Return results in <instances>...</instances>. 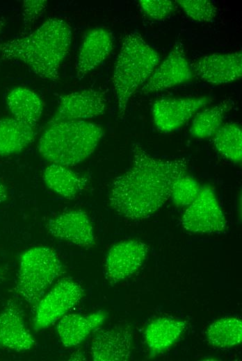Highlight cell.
<instances>
[{
	"instance_id": "cb8c5ba5",
	"label": "cell",
	"mask_w": 242,
	"mask_h": 361,
	"mask_svg": "<svg viewBox=\"0 0 242 361\" xmlns=\"http://www.w3.org/2000/svg\"><path fill=\"white\" fill-rule=\"evenodd\" d=\"M218 152L225 159L235 164L242 160V131L239 124H223L212 137Z\"/></svg>"
},
{
	"instance_id": "6da1fadb",
	"label": "cell",
	"mask_w": 242,
	"mask_h": 361,
	"mask_svg": "<svg viewBox=\"0 0 242 361\" xmlns=\"http://www.w3.org/2000/svg\"><path fill=\"white\" fill-rule=\"evenodd\" d=\"M130 168L112 182L110 207L118 215L141 220L154 215L170 199L174 183L185 175L186 158L161 159L149 154L139 143L131 147Z\"/></svg>"
},
{
	"instance_id": "7402d4cb",
	"label": "cell",
	"mask_w": 242,
	"mask_h": 361,
	"mask_svg": "<svg viewBox=\"0 0 242 361\" xmlns=\"http://www.w3.org/2000/svg\"><path fill=\"white\" fill-rule=\"evenodd\" d=\"M206 336L209 343L213 346H236L242 341V321L234 317L218 319L209 325Z\"/></svg>"
},
{
	"instance_id": "9c48e42d",
	"label": "cell",
	"mask_w": 242,
	"mask_h": 361,
	"mask_svg": "<svg viewBox=\"0 0 242 361\" xmlns=\"http://www.w3.org/2000/svg\"><path fill=\"white\" fill-rule=\"evenodd\" d=\"M193 76L183 44L178 40L168 56L154 70L141 91L144 94L162 91L186 83L191 80Z\"/></svg>"
},
{
	"instance_id": "ba28073f",
	"label": "cell",
	"mask_w": 242,
	"mask_h": 361,
	"mask_svg": "<svg viewBox=\"0 0 242 361\" xmlns=\"http://www.w3.org/2000/svg\"><path fill=\"white\" fill-rule=\"evenodd\" d=\"M211 101L208 96L163 98L154 101L152 118L161 132L174 131L185 124Z\"/></svg>"
},
{
	"instance_id": "d6986e66",
	"label": "cell",
	"mask_w": 242,
	"mask_h": 361,
	"mask_svg": "<svg viewBox=\"0 0 242 361\" xmlns=\"http://www.w3.org/2000/svg\"><path fill=\"white\" fill-rule=\"evenodd\" d=\"M47 187L60 196L74 199L86 187L88 179L72 171L69 167L50 164L43 171Z\"/></svg>"
},
{
	"instance_id": "d4e9b609",
	"label": "cell",
	"mask_w": 242,
	"mask_h": 361,
	"mask_svg": "<svg viewBox=\"0 0 242 361\" xmlns=\"http://www.w3.org/2000/svg\"><path fill=\"white\" fill-rule=\"evenodd\" d=\"M200 189L194 178L185 174L174 183L170 198L176 207H187L197 196Z\"/></svg>"
},
{
	"instance_id": "277c9868",
	"label": "cell",
	"mask_w": 242,
	"mask_h": 361,
	"mask_svg": "<svg viewBox=\"0 0 242 361\" xmlns=\"http://www.w3.org/2000/svg\"><path fill=\"white\" fill-rule=\"evenodd\" d=\"M160 60L159 53L139 33L124 36L113 75L120 117H123L131 97L148 80Z\"/></svg>"
},
{
	"instance_id": "2e32d148",
	"label": "cell",
	"mask_w": 242,
	"mask_h": 361,
	"mask_svg": "<svg viewBox=\"0 0 242 361\" xmlns=\"http://www.w3.org/2000/svg\"><path fill=\"white\" fill-rule=\"evenodd\" d=\"M35 344L19 305L10 300L0 312V346L22 352L31 349Z\"/></svg>"
},
{
	"instance_id": "4fadbf2b",
	"label": "cell",
	"mask_w": 242,
	"mask_h": 361,
	"mask_svg": "<svg viewBox=\"0 0 242 361\" xmlns=\"http://www.w3.org/2000/svg\"><path fill=\"white\" fill-rule=\"evenodd\" d=\"M54 237L83 248L95 245L94 229L88 214L81 210H72L51 218L47 224Z\"/></svg>"
},
{
	"instance_id": "7a4b0ae2",
	"label": "cell",
	"mask_w": 242,
	"mask_h": 361,
	"mask_svg": "<svg viewBox=\"0 0 242 361\" xmlns=\"http://www.w3.org/2000/svg\"><path fill=\"white\" fill-rule=\"evenodd\" d=\"M72 40L70 25L62 19H49L30 34L0 44L4 59L27 65L40 77L57 81L59 69Z\"/></svg>"
},
{
	"instance_id": "7c38bea8",
	"label": "cell",
	"mask_w": 242,
	"mask_h": 361,
	"mask_svg": "<svg viewBox=\"0 0 242 361\" xmlns=\"http://www.w3.org/2000/svg\"><path fill=\"white\" fill-rule=\"evenodd\" d=\"M193 75L204 82L221 85L240 80L242 76L241 51L204 56L191 64Z\"/></svg>"
},
{
	"instance_id": "30bf717a",
	"label": "cell",
	"mask_w": 242,
	"mask_h": 361,
	"mask_svg": "<svg viewBox=\"0 0 242 361\" xmlns=\"http://www.w3.org/2000/svg\"><path fill=\"white\" fill-rule=\"evenodd\" d=\"M148 246L138 240H129L116 243L107 252L105 274L111 284L131 276L142 266L148 253Z\"/></svg>"
},
{
	"instance_id": "44dd1931",
	"label": "cell",
	"mask_w": 242,
	"mask_h": 361,
	"mask_svg": "<svg viewBox=\"0 0 242 361\" xmlns=\"http://www.w3.org/2000/svg\"><path fill=\"white\" fill-rule=\"evenodd\" d=\"M35 134V127L14 117L0 119V156L19 153L33 142Z\"/></svg>"
},
{
	"instance_id": "f1b7e54d",
	"label": "cell",
	"mask_w": 242,
	"mask_h": 361,
	"mask_svg": "<svg viewBox=\"0 0 242 361\" xmlns=\"http://www.w3.org/2000/svg\"><path fill=\"white\" fill-rule=\"evenodd\" d=\"M8 198L7 189L4 184L0 182V203L5 201Z\"/></svg>"
},
{
	"instance_id": "5b68a950",
	"label": "cell",
	"mask_w": 242,
	"mask_h": 361,
	"mask_svg": "<svg viewBox=\"0 0 242 361\" xmlns=\"http://www.w3.org/2000/svg\"><path fill=\"white\" fill-rule=\"evenodd\" d=\"M63 267L51 248L38 246L25 251L19 257L16 292L33 307L63 273Z\"/></svg>"
},
{
	"instance_id": "3957f363",
	"label": "cell",
	"mask_w": 242,
	"mask_h": 361,
	"mask_svg": "<svg viewBox=\"0 0 242 361\" xmlns=\"http://www.w3.org/2000/svg\"><path fill=\"white\" fill-rule=\"evenodd\" d=\"M104 135L99 125L87 121H60L47 124L38 145L51 164L74 166L90 156Z\"/></svg>"
},
{
	"instance_id": "e0dca14e",
	"label": "cell",
	"mask_w": 242,
	"mask_h": 361,
	"mask_svg": "<svg viewBox=\"0 0 242 361\" xmlns=\"http://www.w3.org/2000/svg\"><path fill=\"white\" fill-rule=\"evenodd\" d=\"M107 314L97 311L89 314H65L56 325V331L62 344L67 348L79 345L104 322Z\"/></svg>"
},
{
	"instance_id": "8fae6325",
	"label": "cell",
	"mask_w": 242,
	"mask_h": 361,
	"mask_svg": "<svg viewBox=\"0 0 242 361\" xmlns=\"http://www.w3.org/2000/svg\"><path fill=\"white\" fill-rule=\"evenodd\" d=\"M106 101L103 92L86 89L62 96L55 115L48 124L60 121H86L103 115Z\"/></svg>"
},
{
	"instance_id": "ffe728a7",
	"label": "cell",
	"mask_w": 242,
	"mask_h": 361,
	"mask_svg": "<svg viewBox=\"0 0 242 361\" xmlns=\"http://www.w3.org/2000/svg\"><path fill=\"white\" fill-rule=\"evenodd\" d=\"M6 103L13 117L36 126L43 110L42 100L36 93L25 87H17L8 94Z\"/></svg>"
},
{
	"instance_id": "ac0fdd59",
	"label": "cell",
	"mask_w": 242,
	"mask_h": 361,
	"mask_svg": "<svg viewBox=\"0 0 242 361\" xmlns=\"http://www.w3.org/2000/svg\"><path fill=\"white\" fill-rule=\"evenodd\" d=\"M186 328L184 321L168 317H159L145 328V342L153 355L170 349L179 339Z\"/></svg>"
},
{
	"instance_id": "603a6c76",
	"label": "cell",
	"mask_w": 242,
	"mask_h": 361,
	"mask_svg": "<svg viewBox=\"0 0 242 361\" xmlns=\"http://www.w3.org/2000/svg\"><path fill=\"white\" fill-rule=\"evenodd\" d=\"M231 108V103L227 101L197 112L190 128L191 135L199 139L213 137L223 125L225 116Z\"/></svg>"
},
{
	"instance_id": "5bb4252c",
	"label": "cell",
	"mask_w": 242,
	"mask_h": 361,
	"mask_svg": "<svg viewBox=\"0 0 242 361\" xmlns=\"http://www.w3.org/2000/svg\"><path fill=\"white\" fill-rule=\"evenodd\" d=\"M90 345L95 361H127L131 358L132 334L125 326L96 329Z\"/></svg>"
},
{
	"instance_id": "8992f818",
	"label": "cell",
	"mask_w": 242,
	"mask_h": 361,
	"mask_svg": "<svg viewBox=\"0 0 242 361\" xmlns=\"http://www.w3.org/2000/svg\"><path fill=\"white\" fill-rule=\"evenodd\" d=\"M83 295L84 290L77 282L70 278L60 279L36 305L34 330H43L56 323L76 305Z\"/></svg>"
},
{
	"instance_id": "4316f807",
	"label": "cell",
	"mask_w": 242,
	"mask_h": 361,
	"mask_svg": "<svg viewBox=\"0 0 242 361\" xmlns=\"http://www.w3.org/2000/svg\"><path fill=\"white\" fill-rule=\"evenodd\" d=\"M138 3L143 12L154 20L165 19L177 8L175 1L170 0H140Z\"/></svg>"
},
{
	"instance_id": "9a60e30c",
	"label": "cell",
	"mask_w": 242,
	"mask_h": 361,
	"mask_svg": "<svg viewBox=\"0 0 242 361\" xmlns=\"http://www.w3.org/2000/svg\"><path fill=\"white\" fill-rule=\"evenodd\" d=\"M113 48L111 33L104 28H95L85 35L76 61V76L81 80L99 66Z\"/></svg>"
},
{
	"instance_id": "4dcf8cb0",
	"label": "cell",
	"mask_w": 242,
	"mask_h": 361,
	"mask_svg": "<svg viewBox=\"0 0 242 361\" xmlns=\"http://www.w3.org/2000/svg\"><path fill=\"white\" fill-rule=\"evenodd\" d=\"M6 23V20L4 19H1L0 20V34L2 33L3 28L4 27Z\"/></svg>"
},
{
	"instance_id": "484cf974",
	"label": "cell",
	"mask_w": 242,
	"mask_h": 361,
	"mask_svg": "<svg viewBox=\"0 0 242 361\" xmlns=\"http://www.w3.org/2000/svg\"><path fill=\"white\" fill-rule=\"evenodd\" d=\"M175 1L188 17L195 21L211 22L217 15V8L209 0H177Z\"/></svg>"
},
{
	"instance_id": "52a82bcc",
	"label": "cell",
	"mask_w": 242,
	"mask_h": 361,
	"mask_svg": "<svg viewBox=\"0 0 242 361\" xmlns=\"http://www.w3.org/2000/svg\"><path fill=\"white\" fill-rule=\"evenodd\" d=\"M182 224L185 230L193 233H218L225 230V217L211 187H201L197 196L186 207Z\"/></svg>"
},
{
	"instance_id": "f546056e",
	"label": "cell",
	"mask_w": 242,
	"mask_h": 361,
	"mask_svg": "<svg viewBox=\"0 0 242 361\" xmlns=\"http://www.w3.org/2000/svg\"><path fill=\"white\" fill-rule=\"evenodd\" d=\"M6 270L3 268H0V282L3 281L5 279Z\"/></svg>"
},
{
	"instance_id": "83f0119b",
	"label": "cell",
	"mask_w": 242,
	"mask_h": 361,
	"mask_svg": "<svg viewBox=\"0 0 242 361\" xmlns=\"http://www.w3.org/2000/svg\"><path fill=\"white\" fill-rule=\"evenodd\" d=\"M45 0H25L23 1V17L25 26L31 25L41 16L45 10Z\"/></svg>"
}]
</instances>
